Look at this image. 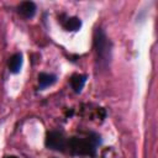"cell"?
Listing matches in <instances>:
<instances>
[{"mask_svg": "<svg viewBox=\"0 0 158 158\" xmlns=\"http://www.w3.org/2000/svg\"><path fill=\"white\" fill-rule=\"evenodd\" d=\"M101 142V136L96 132H88L85 136H72L67 139V151L77 157H95Z\"/></svg>", "mask_w": 158, "mask_h": 158, "instance_id": "obj_1", "label": "cell"}, {"mask_svg": "<svg viewBox=\"0 0 158 158\" xmlns=\"http://www.w3.org/2000/svg\"><path fill=\"white\" fill-rule=\"evenodd\" d=\"M93 47L95 52V65L99 72L107 70L112 58V42L101 27H96L93 35Z\"/></svg>", "mask_w": 158, "mask_h": 158, "instance_id": "obj_2", "label": "cell"}, {"mask_svg": "<svg viewBox=\"0 0 158 158\" xmlns=\"http://www.w3.org/2000/svg\"><path fill=\"white\" fill-rule=\"evenodd\" d=\"M67 137L60 131H48L44 138V146L56 152H67Z\"/></svg>", "mask_w": 158, "mask_h": 158, "instance_id": "obj_3", "label": "cell"}, {"mask_svg": "<svg viewBox=\"0 0 158 158\" xmlns=\"http://www.w3.org/2000/svg\"><path fill=\"white\" fill-rule=\"evenodd\" d=\"M16 11L21 17H23L26 20H30L36 15L37 5L33 1H22V2H20L17 5V10Z\"/></svg>", "mask_w": 158, "mask_h": 158, "instance_id": "obj_4", "label": "cell"}, {"mask_svg": "<svg viewBox=\"0 0 158 158\" xmlns=\"http://www.w3.org/2000/svg\"><path fill=\"white\" fill-rule=\"evenodd\" d=\"M65 16V15H64ZM60 23L63 26V28L65 31H69V32H77L81 28V20L77 16H65L64 20H60Z\"/></svg>", "mask_w": 158, "mask_h": 158, "instance_id": "obj_5", "label": "cell"}, {"mask_svg": "<svg viewBox=\"0 0 158 158\" xmlns=\"http://www.w3.org/2000/svg\"><path fill=\"white\" fill-rule=\"evenodd\" d=\"M86 79H88V75L86 74H79V73H75L70 77L69 79V84H70V88L73 89V91L75 94H80L85 83H86Z\"/></svg>", "mask_w": 158, "mask_h": 158, "instance_id": "obj_6", "label": "cell"}, {"mask_svg": "<svg viewBox=\"0 0 158 158\" xmlns=\"http://www.w3.org/2000/svg\"><path fill=\"white\" fill-rule=\"evenodd\" d=\"M23 64V57L21 53H14L7 60V68L11 74H19Z\"/></svg>", "mask_w": 158, "mask_h": 158, "instance_id": "obj_7", "label": "cell"}, {"mask_svg": "<svg viewBox=\"0 0 158 158\" xmlns=\"http://www.w3.org/2000/svg\"><path fill=\"white\" fill-rule=\"evenodd\" d=\"M57 81V75L53 73H40L38 74V89L44 90L48 86H52Z\"/></svg>", "mask_w": 158, "mask_h": 158, "instance_id": "obj_8", "label": "cell"}, {"mask_svg": "<svg viewBox=\"0 0 158 158\" xmlns=\"http://www.w3.org/2000/svg\"><path fill=\"white\" fill-rule=\"evenodd\" d=\"M6 158H17V157H15V156H7Z\"/></svg>", "mask_w": 158, "mask_h": 158, "instance_id": "obj_9", "label": "cell"}]
</instances>
